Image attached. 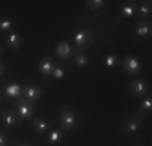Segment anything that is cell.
<instances>
[{
  "instance_id": "1",
  "label": "cell",
  "mask_w": 152,
  "mask_h": 146,
  "mask_svg": "<svg viewBox=\"0 0 152 146\" xmlns=\"http://www.w3.org/2000/svg\"><path fill=\"white\" fill-rule=\"evenodd\" d=\"M58 125L63 131H71L76 125H78V115H76V112L73 109L65 107L63 111H61V114L58 117Z\"/></svg>"
},
{
  "instance_id": "2",
  "label": "cell",
  "mask_w": 152,
  "mask_h": 146,
  "mask_svg": "<svg viewBox=\"0 0 152 146\" xmlns=\"http://www.w3.org/2000/svg\"><path fill=\"white\" fill-rule=\"evenodd\" d=\"M73 41H75L76 50H78V52H84L86 49H89L94 44V34L89 29H79L75 34Z\"/></svg>"
},
{
  "instance_id": "3",
  "label": "cell",
  "mask_w": 152,
  "mask_h": 146,
  "mask_svg": "<svg viewBox=\"0 0 152 146\" xmlns=\"http://www.w3.org/2000/svg\"><path fill=\"white\" fill-rule=\"evenodd\" d=\"M15 107H16V114L21 120H29L34 115V104L26 101L24 97L15 101Z\"/></svg>"
},
{
  "instance_id": "4",
  "label": "cell",
  "mask_w": 152,
  "mask_h": 146,
  "mask_svg": "<svg viewBox=\"0 0 152 146\" xmlns=\"http://www.w3.org/2000/svg\"><path fill=\"white\" fill-rule=\"evenodd\" d=\"M134 38L137 41H149L151 39V34H152V26H151V21L149 20H141L136 23L134 29Z\"/></svg>"
},
{
  "instance_id": "5",
  "label": "cell",
  "mask_w": 152,
  "mask_h": 146,
  "mask_svg": "<svg viewBox=\"0 0 152 146\" xmlns=\"http://www.w3.org/2000/svg\"><path fill=\"white\" fill-rule=\"evenodd\" d=\"M128 89H129V93H131L134 97H141V99H142L144 96H147V94H151V86H149V83L144 81V80H134V81H129Z\"/></svg>"
},
{
  "instance_id": "6",
  "label": "cell",
  "mask_w": 152,
  "mask_h": 146,
  "mask_svg": "<svg viewBox=\"0 0 152 146\" xmlns=\"http://www.w3.org/2000/svg\"><path fill=\"white\" fill-rule=\"evenodd\" d=\"M123 68H125V72L128 73V75L136 76L141 73V70H142V65H141V62L137 60L134 55H126L123 58Z\"/></svg>"
},
{
  "instance_id": "7",
  "label": "cell",
  "mask_w": 152,
  "mask_h": 146,
  "mask_svg": "<svg viewBox=\"0 0 152 146\" xmlns=\"http://www.w3.org/2000/svg\"><path fill=\"white\" fill-rule=\"evenodd\" d=\"M53 65H55V62H53L49 55H44L41 60L37 62V70H39V73L42 75V78H44L45 81L50 78V76H52Z\"/></svg>"
},
{
  "instance_id": "8",
  "label": "cell",
  "mask_w": 152,
  "mask_h": 146,
  "mask_svg": "<svg viewBox=\"0 0 152 146\" xmlns=\"http://www.w3.org/2000/svg\"><path fill=\"white\" fill-rule=\"evenodd\" d=\"M141 128V120L137 117H128L121 122V131L125 135H136Z\"/></svg>"
},
{
  "instance_id": "9",
  "label": "cell",
  "mask_w": 152,
  "mask_h": 146,
  "mask_svg": "<svg viewBox=\"0 0 152 146\" xmlns=\"http://www.w3.org/2000/svg\"><path fill=\"white\" fill-rule=\"evenodd\" d=\"M21 94H23V97L26 101H29L34 104L36 101H39L42 97V89L36 85H26L23 88V91H21Z\"/></svg>"
},
{
  "instance_id": "10",
  "label": "cell",
  "mask_w": 152,
  "mask_h": 146,
  "mask_svg": "<svg viewBox=\"0 0 152 146\" xmlns=\"http://www.w3.org/2000/svg\"><path fill=\"white\" fill-rule=\"evenodd\" d=\"M0 117H2V122L5 123V127H8V128L21 125V119L18 117L16 112L12 111V109H5V111H2V115Z\"/></svg>"
},
{
  "instance_id": "11",
  "label": "cell",
  "mask_w": 152,
  "mask_h": 146,
  "mask_svg": "<svg viewBox=\"0 0 152 146\" xmlns=\"http://www.w3.org/2000/svg\"><path fill=\"white\" fill-rule=\"evenodd\" d=\"M3 42H5V46L8 47V49L18 50L21 46H23V36H21L20 32H16V31H12V32H8V34L5 36Z\"/></svg>"
},
{
  "instance_id": "12",
  "label": "cell",
  "mask_w": 152,
  "mask_h": 146,
  "mask_svg": "<svg viewBox=\"0 0 152 146\" xmlns=\"http://www.w3.org/2000/svg\"><path fill=\"white\" fill-rule=\"evenodd\" d=\"M151 111H152V97H151V94H147V96H144L142 99H141L136 117L139 120H142V119H146V117L151 115Z\"/></svg>"
},
{
  "instance_id": "13",
  "label": "cell",
  "mask_w": 152,
  "mask_h": 146,
  "mask_svg": "<svg viewBox=\"0 0 152 146\" xmlns=\"http://www.w3.org/2000/svg\"><path fill=\"white\" fill-rule=\"evenodd\" d=\"M55 54L58 55L60 60H70V58L73 57V50H71L70 42H66V41L57 42V46H55Z\"/></svg>"
},
{
  "instance_id": "14",
  "label": "cell",
  "mask_w": 152,
  "mask_h": 146,
  "mask_svg": "<svg viewBox=\"0 0 152 146\" xmlns=\"http://www.w3.org/2000/svg\"><path fill=\"white\" fill-rule=\"evenodd\" d=\"M32 130L37 135H45L47 131H49V122H47V119L44 115L36 117V119L32 120Z\"/></svg>"
},
{
  "instance_id": "15",
  "label": "cell",
  "mask_w": 152,
  "mask_h": 146,
  "mask_svg": "<svg viewBox=\"0 0 152 146\" xmlns=\"http://www.w3.org/2000/svg\"><path fill=\"white\" fill-rule=\"evenodd\" d=\"M21 91H23V88L18 85V83H10V85L5 88V97L7 99H18Z\"/></svg>"
},
{
  "instance_id": "16",
  "label": "cell",
  "mask_w": 152,
  "mask_h": 146,
  "mask_svg": "<svg viewBox=\"0 0 152 146\" xmlns=\"http://www.w3.org/2000/svg\"><path fill=\"white\" fill-rule=\"evenodd\" d=\"M136 10H137L136 2H125V3H123V7H121V18H131V16H134Z\"/></svg>"
},
{
  "instance_id": "17",
  "label": "cell",
  "mask_w": 152,
  "mask_h": 146,
  "mask_svg": "<svg viewBox=\"0 0 152 146\" xmlns=\"http://www.w3.org/2000/svg\"><path fill=\"white\" fill-rule=\"evenodd\" d=\"M73 60H75V65L78 68H84L86 65L89 63V57L86 55L84 52H76V54H73Z\"/></svg>"
},
{
  "instance_id": "18",
  "label": "cell",
  "mask_w": 152,
  "mask_h": 146,
  "mask_svg": "<svg viewBox=\"0 0 152 146\" xmlns=\"http://www.w3.org/2000/svg\"><path fill=\"white\" fill-rule=\"evenodd\" d=\"M151 13H152L151 2H142V3H141V5H139V15L142 16V20H149Z\"/></svg>"
},
{
  "instance_id": "19",
  "label": "cell",
  "mask_w": 152,
  "mask_h": 146,
  "mask_svg": "<svg viewBox=\"0 0 152 146\" xmlns=\"http://www.w3.org/2000/svg\"><path fill=\"white\" fill-rule=\"evenodd\" d=\"M13 26H15V23H13L10 18H0V31L2 32H12L13 31Z\"/></svg>"
},
{
  "instance_id": "20",
  "label": "cell",
  "mask_w": 152,
  "mask_h": 146,
  "mask_svg": "<svg viewBox=\"0 0 152 146\" xmlns=\"http://www.w3.org/2000/svg\"><path fill=\"white\" fill-rule=\"evenodd\" d=\"M118 63H120V60H118V57L113 55V54H107L105 58H104V65H105L107 68H117Z\"/></svg>"
},
{
  "instance_id": "21",
  "label": "cell",
  "mask_w": 152,
  "mask_h": 146,
  "mask_svg": "<svg viewBox=\"0 0 152 146\" xmlns=\"http://www.w3.org/2000/svg\"><path fill=\"white\" fill-rule=\"evenodd\" d=\"M61 140V133L60 130H52L47 133V141H49L50 145H58Z\"/></svg>"
},
{
  "instance_id": "22",
  "label": "cell",
  "mask_w": 152,
  "mask_h": 146,
  "mask_svg": "<svg viewBox=\"0 0 152 146\" xmlns=\"http://www.w3.org/2000/svg\"><path fill=\"white\" fill-rule=\"evenodd\" d=\"M65 76V68L61 67L60 63H57L55 62V65H53V70H52V76L50 78H53V80H61Z\"/></svg>"
},
{
  "instance_id": "23",
  "label": "cell",
  "mask_w": 152,
  "mask_h": 146,
  "mask_svg": "<svg viewBox=\"0 0 152 146\" xmlns=\"http://www.w3.org/2000/svg\"><path fill=\"white\" fill-rule=\"evenodd\" d=\"M105 0H89V2H86V7H88V10H99V8H104L105 7Z\"/></svg>"
},
{
  "instance_id": "24",
  "label": "cell",
  "mask_w": 152,
  "mask_h": 146,
  "mask_svg": "<svg viewBox=\"0 0 152 146\" xmlns=\"http://www.w3.org/2000/svg\"><path fill=\"white\" fill-rule=\"evenodd\" d=\"M7 145H8V140H7L5 133H3V131H0V146H7Z\"/></svg>"
},
{
  "instance_id": "25",
  "label": "cell",
  "mask_w": 152,
  "mask_h": 146,
  "mask_svg": "<svg viewBox=\"0 0 152 146\" xmlns=\"http://www.w3.org/2000/svg\"><path fill=\"white\" fill-rule=\"evenodd\" d=\"M3 73H5V63H3V62H0V76H2Z\"/></svg>"
},
{
  "instance_id": "26",
  "label": "cell",
  "mask_w": 152,
  "mask_h": 146,
  "mask_svg": "<svg viewBox=\"0 0 152 146\" xmlns=\"http://www.w3.org/2000/svg\"><path fill=\"white\" fill-rule=\"evenodd\" d=\"M13 143H15L16 146H31V145H28V143H20L18 140H13Z\"/></svg>"
},
{
  "instance_id": "27",
  "label": "cell",
  "mask_w": 152,
  "mask_h": 146,
  "mask_svg": "<svg viewBox=\"0 0 152 146\" xmlns=\"http://www.w3.org/2000/svg\"><path fill=\"white\" fill-rule=\"evenodd\" d=\"M2 50H3V47H2V46H0V54H2Z\"/></svg>"
}]
</instances>
